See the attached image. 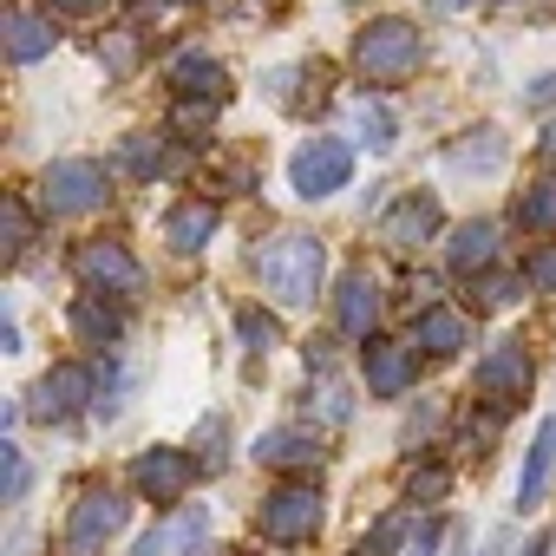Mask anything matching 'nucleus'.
Listing matches in <instances>:
<instances>
[{"mask_svg":"<svg viewBox=\"0 0 556 556\" xmlns=\"http://www.w3.org/2000/svg\"><path fill=\"white\" fill-rule=\"evenodd\" d=\"M249 268L275 308H308L321 295V275H328V242L308 229H282L249 255Z\"/></svg>","mask_w":556,"mask_h":556,"instance_id":"1","label":"nucleus"},{"mask_svg":"<svg viewBox=\"0 0 556 556\" xmlns=\"http://www.w3.org/2000/svg\"><path fill=\"white\" fill-rule=\"evenodd\" d=\"M164 8H197V0H164Z\"/></svg>","mask_w":556,"mask_h":556,"instance_id":"41","label":"nucleus"},{"mask_svg":"<svg viewBox=\"0 0 556 556\" xmlns=\"http://www.w3.org/2000/svg\"><path fill=\"white\" fill-rule=\"evenodd\" d=\"M517 223H523V229H536V236H549V229H556V177H543V184H530V190L517 197Z\"/></svg>","mask_w":556,"mask_h":556,"instance_id":"25","label":"nucleus"},{"mask_svg":"<svg viewBox=\"0 0 556 556\" xmlns=\"http://www.w3.org/2000/svg\"><path fill=\"white\" fill-rule=\"evenodd\" d=\"M92 400H99V374L79 367V361H60V367L34 387V406H27V413H34L40 426H66V419H79Z\"/></svg>","mask_w":556,"mask_h":556,"instance_id":"8","label":"nucleus"},{"mask_svg":"<svg viewBox=\"0 0 556 556\" xmlns=\"http://www.w3.org/2000/svg\"><path fill=\"white\" fill-rule=\"evenodd\" d=\"M210 236H216V203H203V197H184V203L164 216V242H170L177 255L210 249Z\"/></svg>","mask_w":556,"mask_h":556,"instance_id":"19","label":"nucleus"},{"mask_svg":"<svg viewBox=\"0 0 556 556\" xmlns=\"http://www.w3.org/2000/svg\"><path fill=\"white\" fill-rule=\"evenodd\" d=\"M112 197V170L99 157H60L47 177H40V203L53 216H86V210H105Z\"/></svg>","mask_w":556,"mask_h":556,"instance_id":"5","label":"nucleus"},{"mask_svg":"<svg viewBox=\"0 0 556 556\" xmlns=\"http://www.w3.org/2000/svg\"><path fill=\"white\" fill-rule=\"evenodd\" d=\"M419 380V348L413 341H367V393H380V400H400L406 387Z\"/></svg>","mask_w":556,"mask_h":556,"instance_id":"13","label":"nucleus"},{"mask_svg":"<svg viewBox=\"0 0 556 556\" xmlns=\"http://www.w3.org/2000/svg\"><path fill=\"white\" fill-rule=\"evenodd\" d=\"M549 99H556V73H543V79L523 92V105H549Z\"/></svg>","mask_w":556,"mask_h":556,"instance_id":"38","label":"nucleus"},{"mask_svg":"<svg viewBox=\"0 0 556 556\" xmlns=\"http://www.w3.org/2000/svg\"><path fill=\"white\" fill-rule=\"evenodd\" d=\"M170 92H177L184 105H223V99H229V73H223V60H210V53H177V60H170Z\"/></svg>","mask_w":556,"mask_h":556,"instance_id":"16","label":"nucleus"},{"mask_svg":"<svg viewBox=\"0 0 556 556\" xmlns=\"http://www.w3.org/2000/svg\"><path fill=\"white\" fill-rule=\"evenodd\" d=\"M73 334H79L86 348H105V341H118V334H125V302L79 295V302H73Z\"/></svg>","mask_w":556,"mask_h":556,"instance_id":"24","label":"nucleus"},{"mask_svg":"<svg viewBox=\"0 0 556 556\" xmlns=\"http://www.w3.org/2000/svg\"><path fill=\"white\" fill-rule=\"evenodd\" d=\"M125 517H131V504L118 491H86L73 504V517H66V556H99L125 530Z\"/></svg>","mask_w":556,"mask_h":556,"instance_id":"9","label":"nucleus"},{"mask_svg":"<svg viewBox=\"0 0 556 556\" xmlns=\"http://www.w3.org/2000/svg\"><path fill=\"white\" fill-rule=\"evenodd\" d=\"M523 275H530V289H543V295H556V242H549V249H536V255L523 262Z\"/></svg>","mask_w":556,"mask_h":556,"instance_id":"31","label":"nucleus"},{"mask_svg":"<svg viewBox=\"0 0 556 556\" xmlns=\"http://www.w3.org/2000/svg\"><path fill=\"white\" fill-rule=\"evenodd\" d=\"M105 60H112V73L125 79V73H131V60H138V34H131V27H118V34H112V53H105Z\"/></svg>","mask_w":556,"mask_h":556,"instance_id":"34","label":"nucleus"},{"mask_svg":"<svg viewBox=\"0 0 556 556\" xmlns=\"http://www.w3.org/2000/svg\"><path fill=\"white\" fill-rule=\"evenodd\" d=\"M400 530H406V517H380V530L367 536V556H387V549L400 543Z\"/></svg>","mask_w":556,"mask_h":556,"instance_id":"35","label":"nucleus"},{"mask_svg":"<svg viewBox=\"0 0 556 556\" xmlns=\"http://www.w3.org/2000/svg\"><path fill=\"white\" fill-rule=\"evenodd\" d=\"M203 543H210V510H203V504H177L157 530L138 536L131 556H197Z\"/></svg>","mask_w":556,"mask_h":556,"instance_id":"12","label":"nucleus"},{"mask_svg":"<svg viewBox=\"0 0 556 556\" xmlns=\"http://www.w3.org/2000/svg\"><path fill=\"white\" fill-rule=\"evenodd\" d=\"M471 341V321L458 315V308H419V321H413V348L426 354V361H452L458 348Z\"/></svg>","mask_w":556,"mask_h":556,"instance_id":"17","label":"nucleus"},{"mask_svg":"<svg viewBox=\"0 0 556 556\" xmlns=\"http://www.w3.org/2000/svg\"><path fill=\"white\" fill-rule=\"evenodd\" d=\"M536 157H543V164H549V170H556V118H549V125H543V144H536Z\"/></svg>","mask_w":556,"mask_h":556,"instance_id":"39","label":"nucleus"},{"mask_svg":"<svg viewBox=\"0 0 556 556\" xmlns=\"http://www.w3.org/2000/svg\"><path fill=\"white\" fill-rule=\"evenodd\" d=\"M348 177H354V151H348L341 138H308V144L289 157V184H295L302 203H321V197L348 190Z\"/></svg>","mask_w":556,"mask_h":556,"instance_id":"6","label":"nucleus"},{"mask_svg":"<svg viewBox=\"0 0 556 556\" xmlns=\"http://www.w3.org/2000/svg\"><path fill=\"white\" fill-rule=\"evenodd\" d=\"M491 255H497V223H465V229H452V242H445V262H452V275H478L491 268Z\"/></svg>","mask_w":556,"mask_h":556,"instance_id":"20","label":"nucleus"},{"mask_svg":"<svg viewBox=\"0 0 556 556\" xmlns=\"http://www.w3.org/2000/svg\"><path fill=\"white\" fill-rule=\"evenodd\" d=\"M523 556H549V536H536V543H523Z\"/></svg>","mask_w":556,"mask_h":556,"instance_id":"40","label":"nucleus"},{"mask_svg":"<svg viewBox=\"0 0 556 556\" xmlns=\"http://www.w3.org/2000/svg\"><path fill=\"white\" fill-rule=\"evenodd\" d=\"M432 549H439V523L426 517V523H413V536H406V549H400V556H432Z\"/></svg>","mask_w":556,"mask_h":556,"instance_id":"36","label":"nucleus"},{"mask_svg":"<svg viewBox=\"0 0 556 556\" xmlns=\"http://www.w3.org/2000/svg\"><path fill=\"white\" fill-rule=\"evenodd\" d=\"M255 458L275 465V471H308V465H321V439L302 432V426H275V432L255 439Z\"/></svg>","mask_w":556,"mask_h":556,"instance_id":"18","label":"nucleus"},{"mask_svg":"<svg viewBox=\"0 0 556 556\" xmlns=\"http://www.w3.org/2000/svg\"><path fill=\"white\" fill-rule=\"evenodd\" d=\"M334 321H341L348 341H374V328H380V282H374L367 268H348V275H341Z\"/></svg>","mask_w":556,"mask_h":556,"instance_id":"14","label":"nucleus"},{"mask_svg":"<svg viewBox=\"0 0 556 556\" xmlns=\"http://www.w3.org/2000/svg\"><path fill=\"white\" fill-rule=\"evenodd\" d=\"M549 478H556V419H543L536 439H530V458H523V478H517V504L536 510V497L549 491Z\"/></svg>","mask_w":556,"mask_h":556,"instance_id":"23","label":"nucleus"},{"mask_svg":"<svg viewBox=\"0 0 556 556\" xmlns=\"http://www.w3.org/2000/svg\"><path fill=\"white\" fill-rule=\"evenodd\" d=\"M321 523H328V497H321L315 484H302V478L275 484V491L262 497V510H255V530H262L268 543H315Z\"/></svg>","mask_w":556,"mask_h":556,"instance_id":"3","label":"nucleus"},{"mask_svg":"<svg viewBox=\"0 0 556 556\" xmlns=\"http://www.w3.org/2000/svg\"><path fill=\"white\" fill-rule=\"evenodd\" d=\"M236 334H242V348H249L255 361H268L275 348H282V328H275V315H262V308H242V315H236Z\"/></svg>","mask_w":556,"mask_h":556,"instance_id":"26","label":"nucleus"},{"mask_svg":"<svg viewBox=\"0 0 556 556\" xmlns=\"http://www.w3.org/2000/svg\"><path fill=\"white\" fill-rule=\"evenodd\" d=\"M0 471H8L0 497H8V504H21V497H27V452H21V445H0Z\"/></svg>","mask_w":556,"mask_h":556,"instance_id":"30","label":"nucleus"},{"mask_svg":"<svg viewBox=\"0 0 556 556\" xmlns=\"http://www.w3.org/2000/svg\"><path fill=\"white\" fill-rule=\"evenodd\" d=\"M0 34H8V53H14L21 66L47 60V53L60 47V27H53V14H47V8H27V0L0 14Z\"/></svg>","mask_w":556,"mask_h":556,"instance_id":"15","label":"nucleus"},{"mask_svg":"<svg viewBox=\"0 0 556 556\" xmlns=\"http://www.w3.org/2000/svg\"><path fill=\"white\" fill-rule=\"evenodd\" d=\"M445 164H452V170H471V177H497V170H504V138H497V125H471L465 138H452Z\"/></svg>","mask_w":556,"mask_h":556,"instance_id":"22","label":"nucleus"},{"mask_svg":"<svg viewBox=\"0 0 556 556\" xmlns=\"http://www.w3.org/2000/svg\"><path fill=\"white\" fill-rule=\"evenodd\" d=\"M361 556H367V549H361Z\"/></svg>","mask_w":556,"mask_h":556,"instance_id":"43","label":"nucleus"},{"mask_svg":"<svg viewBox=\"0 0 556 556\" xmlns=\"http://www.w3.org/2000/svg\"><path fill=\"white\" fill-rule=\"evenodd\" d=\"M439 8H458V0H439Z\"/></svg>","mask_w":556,"mask_h":556,"instance_id":"42","label":"nucleus"},{"mask_svg":"<svg viewBox=\"0 0 556 556\" xmlns=\"http://www.w3.org/2000/svg\"><path fill=\"white\" fill-rule=\"evenodd\" d=\"M530 380H536V367H530L523 341H497V348L471 367V387H478V400H484L491 413H510V406L530 393Z\"/></svg>","mask_w":556,"mask_h":556,"instance_id":"7","label":"nucleus"},{"mask_svg":"<svg viewBox=\"0 0 556 556\" xmlns=\"http://www.w3.org/2000/svg\"><path fill=\"white\" fill-rule=\"evenodd\" d=\"M348 138H354V144H367L374 157H387V151H393V138H400V125H393V112H387L380 99L354 92V99H348Z\"/></svg>","mask_w":556,"mask_h":556,"instance_id":"21","label":"nucleus"},{"mask_svg":"<svg viewBox=\"0 0 556 556\" xmlns=\"http://www.w3.org/2000/svg\"><path fill=\"white\" fill-rule=\"evenodd\" d=\"M530 282V275H510V268H484L478 282H471V295H478V308H504V302H517V289Z\"/></svg>","mask_w":556,"mask_h":556,"instance_id":"27","label":"nucleus"},{"mask_svg":"<svg viewBox=\"0 0 556 556\" xmlns=\"http://www.w3.org/2000/svg\"><path fill=\"white\" fill-rule=\"evenodd\" d=\"M112 0H47V14H105Z\"/></svg>","mask_w":556,"mask_h":556,"instance_id":"37","label":"nucleus"},{"mask_svg":"<svg viewBox=\"0 0 556 556\" xmlns=\"http://www.w3.org/2000/svg\"><path fill=\"white\" fill-rule=\"evenodd\" d=\"M445 484H452V478H445V471L432 465V471H413V484H406V497H413V504H432V497H445Z\"/></svg>","mask_w":556,"mask_h":556,"instance_id":"33","label":"nucleus"},{"mask_svg":"<svg viewBox=\"0 0 556 556\" xmlns=\"http://www.w3.org/2000/svg\"><path fill=\"white\" fill-rule=\"evenodd\" d=\"M354 66H361V79H374V86H406V79L426 66V34H419L413 21H400V14H380V21L361 27Z\"/></svg>","mask_w":556,"mask_h":556,"instance_id":"2","label":"nucleus"},{"mask_svg":"<svg viewBox=\"0 0 556 556\" xmlns=\"http://www.w3.org/2000/svg\"><path fill=\"white\" fill-rule=\"evenodd\" d=\"M8 255H27V242H34V210H27V197L21 190H8Z\"/></svg>","mask_w":556,"mask_h":556,"instance_id":"29","label":"nucleus"},{"mask_svg":"<svg viewBox=\"0 0 556 556\" xmlns=\"http://www.w3.org/2000/svg\"><path fill=\"white\" fill-rule=\"evenodd\" d=\"M125 164H131L138 177H164V170H177V157H170L164 138H157V144H151V138H131V144H125Z\"/></svg>","mask_w":556,"mask_h":556,"instance_id":"28","label":"nucleus"},{"mask_svg":"<svg viewBox=\"0 0 556 556\" xmlns=\"http://www.w3.org/2000/svg\"><path fill=\"white\" fill-rule=\"evenodd\" d=\"M223 439H229L223 419H203V426H197V445H203V465H210V471L223 465Z\"/></svg>","mask_w":556,"mask_h":556,"instance_id":"32","label":"nucleus"},{"mask_svg":"<svg viewBox=\"0 0 556 556\" xmlns=\"http://www.w3.org/2000/svg\"><path fill=\"white\" fill-rule=\"evenodd\" d=\"M432 236H439V197H432V190H406V197L380 216V242L400 249V255L419 249V242H432Z\"/></svg>","mask_w":556,"mask_h":556,"instance_id":"11","label":"nucleus"},{"mask_svg":"<svg viewBox=\"0 0 556 556\" xmlns=\"http://www.w3.org/2000/svg\"><path fill=\"white\" fill-rule=\"evenodd\" d=\"M197 471H203V458H190V452H177V445H151V452L131 458V484H138V497H151V504H177V497L197 484Z\"/></svg>","mask_w":556,"mask_h":556,"instance_id":"10","label":"nucleus"},{"mask_svg":"<svg viewBox=\"0 0 556 556\" xmlns=\"http://www.w3.org/2000/svg\"><path fill=\"white\" fill-rule=\"evenodd\" d=\"M73 275L86 282V295H112V302L144 295V268H138V255H131L125 242H112V236L79 242V249H73Z\"/></svg>","mask_w":556,"mask_h":556,"instance_id":"4","label":"nucleus"}]
</instances>
